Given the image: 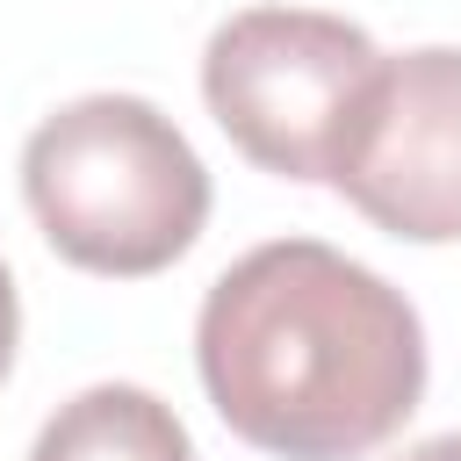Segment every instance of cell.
Returning a JSON list of instances; mask_svg holds the SVG:
<instances>
[{
  "instance_id": "cell-1",
  "label": "cell",
  "mask_w": 461,
  "mask_h": 461,
  "mask_svg": "<svg viewBox=\"0 0 461 461\" xmlns=\"http://www.w3.org/2000/svg\"><path fill=\"white\" fill-rule=\"evenodd\" d=\"M216 418L274 461H360L425 396V324L403 288L324 238L230 259L194 317Z\"/></svg>"
},
{
  "instance_id": "cell-2",
  "label": "cell",
  "mask_w": 461,
  "mask_h": 461,
  "mask_svg": "<svg viewBox=\"0 0 461 461\" xmlns=\"http://www.w3.org/2000/svg\"><path fill=\"white\" fill-rule=\"evenodd\" d=\"M22 194L43 245L86 274L144 281L209 223V166L144 94H79L22 144Z\"/></svg>"
},
{
  "instance_id": "cell-3",
  "label": "cell",
  "mask_w": 461,
  "mask_h": 461,
  "mask_svg": "<svg viewBox=\"0 0 461 461\" xmlns=\"http://www.w3.org/2000/svg\"><path fill=\"white\" fill-rule=\"evenodd\" d=\"M382 50L360 22L324 7H245L202 50V101L216 130L274 180H331L346 122Z\"/></svg>"
},
{
  "instance_id": "cell-4",
  "label": "cell",
  "mask_w": 461,
  "mask_h": 461,
  "mask_svg": "<svg viewBox=\"0 0 461 461\" xmlns=\"http://www.w3.org/2000/svg\"><path fill=\"white\" fill-rule=\"evenodd\" d=\"M331 187L389 238H461V43H425L375 65Z\"/></svg>"
},
{
  "instance_id": "cell-5",
  "label": "cell",
  "mask_w": 461,
  "mask_h": 461,
  "mask_svg": "<svg viewBox=\"0 0 461 461\" xmlns=\"http://www.w3.org/2000/svg\"><path fill=\"white\" fill-rule=\"evenodd\" d=\"M29 461H194V439L151 389L94 382L43 418Z\"/></svg>"
},
{
  "instance_id": "cell-6",
  "label": "cell",
  "mask_w": 461,
  "mask_h": 461,
  "mask_svg": "<svg viewBox=\"0 0 461 461\" xmlns=\"http://www.w3.org/2000/svg\"><path fill=\"white\" fill-rule=\"evenodd\" d=\"M14 339H22V303H14V274H7V259H0V382H7V367H14Z\"/></svg>"
},
{
  "instance_id": "cell-7",
  "label": "cell",
  "mask_w": 461,
  "mask_h": 461,
  "mask_svg": "<svg viewBox=\"0 0 461 461\" xmlns=\"http://www.w3.org/2000/svg\"><path fill=\"white\" fill-rule=\"evenodd\" d=\"M396 461H461V432H439V439H418V447H403Z\"/></svg>"
}]
</instances>
